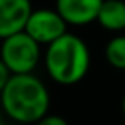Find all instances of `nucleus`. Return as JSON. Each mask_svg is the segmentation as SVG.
<instances>
[{
  "mask_svg": "<svg viewBox=\"0 0 125 125\" xmlns=\"http://www.w3.org/2000/svg\"><path fill=\"white\" fill-rule=\"evenodd\" d=\"M4 111L16 122L36 123L50 108L46 86L33 74H12L0 93Z\"/></svg>",
  "mask_w": 125,
  "mask_h": 125,
  "instance_id": "nucleus-1",
  "label": "nucleus"
},
{
  "mask_svg": "<svg viewBox=\"0 0 125 125\" xmlns=\"http://www.w3.org/2000/svg\"><path fill=\"white\" fill-rule=\"evenodd\" d=\"M89 63L91 57L87 45L72 33H65L46 48V72L55 82L62 86L81 82L89 70Z\"/></svg>",
  "mask_w": 125,
  "mask_h": 125,
  "instance_id": "nucleus-2",
  "label": "nucleus"
},
{
  "mask_svg": "<svg viewBox=\"0 0 125 125\" xmlns=\"http://www.w3.org/2000/svg\"><path fill=\"white\" fill-rule=\"evenodd\" d=\"M40 46L26 31H21L2 41L0 58L10 74H33L40 62Z\"/></svg>",
  "mask_w": 125,
  "mask_h": 125,
  "instance_id": "nucleus-3",
  "label": "nucleus"
},
{
  "mask_svg": "<svg viewBox=\"0 0 125 125\" xmlns=\"http://www.w3.org/2000/svg\"><path fill=\"white\" fill-rule=\"evenodd\" d=\"M24 31L36 43L48 46L67 33V22L53 9H38L31 12Z\"/></svg>",
  "mask_w": 125,
  "mask_h": 125,
  "instance_id": "nucleus-4",
  "label": "nucleus"
},
{
  "mask_svg": "<svg viewBox=\"0 0 125 125\" xmlns=\"http://www.w3.org/2000/svg\"><path fill=\"white\" fill-rule=\"evenodd\" d=\"M31 12V0H0V40L24 31Z\"/></svg>",
  "mask_w": 125,
  "mask_h": 125,
  "instance_id": "nucleus-5",
  "label": "nucleus"
},
{
  "mask_svg": "<svg viewBox=\"0 0 125 125\" xmlns=\"http://www.w3.org/2000/svg\"><path fill=\"white\" fill-rule=\"evenodd\" d=\"M103 0H57L55 10L67 24L84 26L98 19Z\"/></svg>",
  "mask_w": 125,
  "mask_h": 125,
  "instance_id": "nucleus-6",
  "label": "nucleus"
},
{
  "mask_svg": "<svg viewBox=\"0 0 125 125\" xmlns=\"http://www.w3.org/2000/svg\"><path fill=\"white\" fill-rule=\"evenodd\" d=\"M96 21L106 31H113V33L123 31L125 29V2L123 0H103Z\"/></svg>",
  "mask_w": 125,
  "mask_h": 125,
  "instance_id": "nucleus-7",
  "label": "nucleus"
},
{
  "mask_svg": "<svg viewBox=\"0 0 125 125\" xmlns=\"http://www.w3.org/2000/svg\"><path fill=\"white\" fill-rule=\"evenodd\" d=\"M104 57L111 67L125 70V36L111 38L104 48Z\"/></svg>",
  "mask_w": 125,
  "mask_h": 125,
  "instance_id": "nucleus-8",
  "label": "nucleus"
},
{
  "mask_svg": "<svg viewBox=\"0 0 125 125\" xmlns=\"http://www.w3.org/2000/svg\"><path fill=\"white\" fill-rule=\"evenodd\" d=\"M34 125H69L67 120L60 115H45L41 120H38Z\"/></svg>",
  "mask_w": 125,
  "mask_h": 125,
  "instance_id": "nucleus-9",
  "label": "nucleus"
},
{
  "mask_svg": "<svg viewBox=\"0 0 125 125\" xmlns=\"http://www.w3.org/2000/svg\"><path fill=\"white\" fill-rule=\"evenodd\" d=\"M10 72H9V69L5 67V63L2 62V58H0V93H2V89L5 87V84H7V81L10 79Z\"/></svg>",
  "mask_w": 125,
  "mask_h": 125,
  "instance_id": "nucleus-10",
  "label": "nucleus"
},
{
  "mask_svg": "<svg viewBox=\"0 0 125 125\" xmlns=\"http://www.w3.org/2000/svg\"><path fill=\"white\" fill-rule=\"evenodd\" d=\"M122 111H123V116H125V96H123V99H122Z\"/></svg>",
  "mask_w": 125,
  "mask_h": 125,
  "instance_id": "nucleus-11",
  "label": "nucleus"
},
{
  "mask_svg": "<svg viewBox=\"0 0 125 125\" xmlns=\"http://www.w3.org/2000/svg\"><path fill=\"white\" fill-rule=\"evenodd\" d=\"M0 125H4V123H2V118H0Z\"/></svg>",
  "mask_w": 125,
  "mask_h": 125,
  "instance_id": "nucleus-12",
  "label": "nucleus"
}]
</instances>
